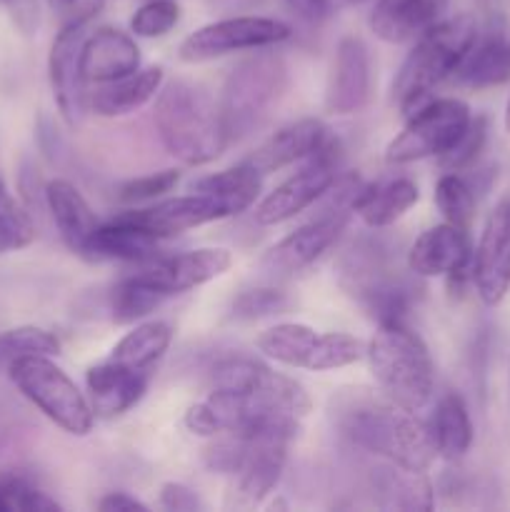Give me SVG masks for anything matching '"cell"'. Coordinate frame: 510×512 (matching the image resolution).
Segmentation results:
<instances>
[{"instance_id": "obj_24", "label": "cell", "mask_w": 510, "mask_h": 512, "mask_svg": "<svg viewBox=\"0 0 510 512\" xmlns=\"http://www.w3.org/2000/svg\"><path fill=\"white\" fill-rule=\"evenodd\" d=\"M45 205H48L50 218L58 228L60 240L68 245V250L85 258L90 238L100 223L95 220V213L90 210L83 193L68 180L55 178L45 185Z\"/></svg>"}, {"instance_id": "obj_27", "label": "cell", "mask_w": 510, "mask_h": 512, "mask_svg": "<svg viewBox=\"0 0 510 512\" xmlns=\"http://www.w3.org/2000/svg\"><path fill=\"white\" fill-rule=\"evenodd\" d=\"M465 88H495L510 80V40L503 33H488L475 38L465 58L450 75Z\"/></svg>"}, {"instance_id": "obj_48", "label": "cell", "mask_w": 510, "mask_h": 512, "mask_svg": "<svg viewBox=\"0 0 510 512\" xmlns=\"http://www.w3.org/2000/svg\"><path fill=\"white\" fill-rule=\"evenodd\" d=\"M5 198V185H3V180H0V200Z\"/></svg>"}, {"instance_id": "obj_12", "label": "cell", "mask_w": 510, "mask_h": 512, "mask_svg": "<svg viewBox=\"0 0 510 512\" xmlns=\"http://www.w3.org/2000/svg\"><path fill=\"white\" fill-rule=\"evenodd\" d=\"M338 143L333 138L325 140L308 158V163L278 185L273 193L265 195L255 208V223L278 225L295 218L310 205L318 203L325 190L338 178Z\"/></svg>"}, {"instance_id": "obj_7", "label": "cell", "mask_w": 510, "mask_h": 512, "mask_svg": "<svg viewBox=\"0 0 510 512\" xmlns=\"http://www.w3.org/2000/svg\"><path fill=\"white\" fill-rule=\"evenodd\" d=\"M378 245L358 248L345 258L343 285L380 323H405L410 305L418 298V285L410 283L398 265L393 268Z\"/></svg>"}, {"instance_id": "obj_31", "label": "cell", "mask_w": 510, "mask_h": 512, "mask_svg": "<svg viewBox=\"0 0 510 512\" xmlns=\"http://www.w3.org/2000/svg\"><path fill=\"white\" fill-rule=\"evenodd\" d=\"M375 493L383 495L380 505L395 510H430L433 508V485L425 473H413L400 465L388 463L375 473Z\"/></svg>"}, {"instance_id": "obj_10", "label": "cell", "mask_w": 510, "mask_h": 512, "mask_svg": "<svg viewBox=\"0 0 510 512\" xmlns=\"http://www.w3.org/2000/svg\"><path fill=\"white\" fill-rule=\"evenodd\" d=\"M100 5H85L83 13L73 15L68 23L60 28L55 35L53 45H50L48 55V78L50 88H53L55 105H58L60 115L65 123L78 125L83 120L85 110H88V88H85L83 78V43L88 38V23L93 20L95 10Z\"/></svg>"}, {"instance_id": "obj_29", "label": "cell", "mask_w": 510, "mask_h": 512, "mask_svg": "<svg viewBox=\"0 0 510 512\" xmlns=\"http://www.w3.org/2000/svg\"><path fill=\"white\" fill-rule=\"evenodd\" d=\"M428 428L438 455L450 463L465 458V453L473 445V420H470L468 408L458 393H445L438 400L433 418L428 420Z\"/></svg>"}, {"instance_id": "obj_14", "label": "cell", "mask_w": 510, "mask_h": 512, "mask_svg": "<svg viewBox=\"0 0 510 512\" xmlns=\"http://www.w3.org/2000/svg\"><path fill=\"white\" fill-rule=\"evenodd\" d=\"M348 210H320L318 218L300 225L293 233L285 235L280 243H275L260 260L258 270L270 280H283L300 270L310 268L348 225Z\"/></svg>"}, {"instance_id": "obj_38", "label": "cell", "mask_w": 510, "mask_h": 512, "mask_svg": "<svg viewBox=\"0 0 510 512\" xmlns=\"http://www.w3.org/2000/svg\"><path fill=\"white\" fill-rule=\"evenodd\" d=\"M180 173L175 168L160 170V173L143 175V178H133L128 183L120 185L118 198L123 203H145V200L160 198L163 193H170V190L178 185Z\"/></svg>"}, {"instance_id": "obj_40", "label": "cell", "mask_w": 510, "mask_h": 512, "mask_svg": "<svg viewBox=\"0 0 510 512\" xmlns=\"http://www.w3.org/2000/svg\"><path fill=\"white\" fill-rule=\"evenodd\" d=\"M283 308H285V295L275 288L248 290V293H243L233 303L235 315H238V318H245V320L265 318V315L280 313Z\"/></svg>"}, {"instance_id": "obj_11", "label": "cell", "mask_w": 510, "mask_h": 512, "mask_svg": "<svg viewBox=\"0 0 510 512\" xmlns=\"http://www.w3.org/2000/svg\"><path fill=\"white\" fill-rule=\"evenodd\" d=\"M288 38L290 25L283 20L243 15V18H228L203 25L195 33H190L180 43L178 58L183 63H205V60L238 53V50L270 48V45H278Z\"/></svg>"}, {"instance_id": "obj_4", "label": "cell", "mask_w": 510, "mask_h": 512, "mask_svg": "<svg viewBox=\"0 0 510 512\" xmlns=\"http://www.w3.org/2000/svg\"><path fill=\"white\" fill-rule=\"evenodd\" d=\"M365 358L380 393L400 408L418 413L433 398V358L428 345L405 323H380Z\"/></svg>"}, {"instance_id": "obj_50", "label": "cell", "mask_w": 510, "mask_h": 512, "mask_svg": "<svg viewBox=\"0 0 510 512\" xmlns=\"http://www.w3.org/2000/svg\"><path fill=\"white\" fill-rule=\"evenodd\" d=\"M0 255H3V250H0Z\"/></svg>"}, {"instance_id": "obj_18", "label": "cell", "mask_w": 510, "mask_h": 512, "mask_svg": "<svg viewBox=\"0 0 510 512\" xmlns=\"http://www.w3.org/2000/svg\"><path fill=\"white\" fill-rule=\"evenodd\" d=\"M473 245L465 228L453 223L428 228L408 250V268L418 278L473 273Z\"/></svg>"}, {"instance_id": "obj_41", "label": "cell", "mask_w": 510, "mask_h": 512, "mask_svg": "<svg viewBox=\"0 0 510 512\" xmlns=\"http://www.w3.org/2000/svg\"><path fill=\"white\" fill-rule=\"evenodd\" d=\"M8 13L10 23L18 28L20 35L33 38L40 28V0H0Z\"/></svg>"}, {"instance_id": "obj_23", "label": "cell", "mask_w": 510, "mask_h": 512, "mask_svg": "<svg viewBox=\"0 0 510 512\" xmlns=\"http://www.w3.org/2000/svg\"><path fill=\"white\" fill-rule=\"evenodd\" d=\"M80 65H83V78L88 85L110 83L140 68V50L123 30L98 28L85 38Z\"/></svg>"}, {"instance_id": "obj_44", "label": "cell", "mask_w": 510, "mask_h": 512, "mask_svg": "<svg viewBox=\"0 0 510 512\" xmlns=\"http://www.w3.org/2000/svg\"><path fill=\"white\" fill-rule=\"evenodd\" d=\"M98 510L103 512H133V510H148V505L135 500L128 493H108L98 503Z\"/></svg>"}, {"instance_id": "obj_46", "label": "cell", "mask_w": 510, "mask_h": 512, "mask_svg": "<svg viewBox=\"0 0 510 512\" xmlns=\"http://www.w3.org/2000/svg\"><path fill=\"white\" fill-rule=\"evenodd\" d=\"M0 512H10V508H8V500H5L3 490H0Z\"/></svg>"}, {"instance_id": "obj_25", "label": "cell", "mask_w": 510, "mask_h": 512, "mask_svg": "<svg viewBox=\"0 0 510 512\" xmlns=\"http://www.w3.org/2000/svg\"><path fill=\"white\" fill-rule=\"evenodd\" d=\"M163 80L165 73L160 65L145 70L138 68L135 73L125 75V78L95 85L93 93H88V108L93 113L103 115V118L128 115L133 110L143 108L148 100H153L158 90L163 88Z\"/></svg>"}, {"instance_id": "obj_3", "label": "cell", "mask_w": 510, "mask_h": 512, "mask_svg": "<svg viewBox=\"0 0 510 512\" xmlns=\"http://www.w3.org/2000/svg\"><path fill=\"white\" fill-rule=\"evenodd\" d=\"M475 38H478V23L473 15L463 13L443 18L415 40V48L403 60L393 80V98L398 100V108L403 110L405 118L433 100L435 85L455 73Z\"/></svg>"}, {"instance_id": "obj_36", "label": "cell", "mask_w": 510, "mask_h": 512, "mask_svg": "<svg viewBox=\"0 0 510 512\" xmlns=\"http://www.w3.org/2000/svg\"><path fill=\"white\" fill-rule=\"evenodd\" d=\"M0 490H3L5 500H8L10 510L20 512H58L60 505L50 498L48 493L38 488L30 478L25 475H5L0 480Z\"/></svg>"}, {"instance_id": "obj_6", "label": "cell", "mask_w": 510, "mask_h": 512, "mask_svg": "<svg viewBox=\"0 0 510 512\" xmlns=\"http://www.w3.org/2000/svg\"><path fill=\"white\" fill-rule=\"evenodd\" d=\"M8 375L15 388L60 430L78 438L93 430L95 413L90 400L48 355H25L13 360L8 365Z\"/></svg>"}, {"instance_id": "obj_35", "label": "cell", "mask_w": 510, "mask_h": 512, "mask_svg": "<svg viewBox=\"0 0 510 512\" xmlns=\"http://www.w3.org/2000/svg\"><path fill=\"white\" fill-rule=\"evenodd\" d=\"M435 205L443 213L445 223H453L458 228L468 230L475 218L478 200H475V193L468 185V180H463L455 173H448L435 185Z\"/></svg>"}, {"instance_id": "obj_43", "label": "cell", "mask_w": 510, "mask_h": 512, "mask_svg": "<svg viewBox=\"0 0 510 512\" xmlns=\"http://www.w3.org/2000/svg\"><path fill=\"white\" fill-rule=\"evenodd\" d=\"M285 5L290 8V13L298 15L303 23L310 25H318L323 20H328L330 10H333L330 0H285Z\"/></svg>"}, {"instance_id": "obj_30", "label": "cell", "mask_w": 510, "mask_h": 512, "mask_svg": "<svg viewBox=\"0 0 510 512\" xmlns=\"http://www.w3.org/2000/svg\"><path fill=\"white\" fill-rule=\"evenodd\" d=\"M420 200L418 185L408 178H395L388 183L368 185L355 213H360L368 228H388L403 218Z\"/></svg>"}, {"instance_id": "obj_2", "label": "cell", "mask_w": 510, "mask_h": 512, "mask_svg": "<svg viewBox=\"0 0 510 512\" xmlns=\"http://www.w3.org/2000/svg\"><path fill=\"white\" fill-rule=\"evenodd\" d=\"M153 123L165 150L185 165L210 163L230 143L220 103L193 80L175 78L158 90Z\"/></svg>"}, {"instance_id": "obj_42", "label": "cell", "mask_w": 510, "mask_h": 512, "mask_svg": "<svg viewBox=\"0 0 510 512\" xmlns=\"http://www.w3.org/2000/svg\"><path fill=\"white\" fill-rule=\"evenodd\" d=\"M160 505H163L165 510L173 512H195L203 508L198 495L180 483H165L163 488H160Z\"/></svg>"}, {"instance_id": "obj_1", "label": "cell", "mask_w": 510, "mask_h": 512, "mask_svg": "<svg viewBox=\"0 0 510 512\" xmlns=\"http://www.w3.org/2000/svg\"><path fill=\"white\" fill-rule=\"evenodd\" d=\"M333 420L343 438L355 448L400 465L413 473H425L438 458L428 423L415 418L413 410L395 405L393 400L350 390L333 400Z\"/></svg>"}, {"instance_id": "obj_13", "label": "cell", "mask_w": 510, "mask_h": 512, "mask_svg": "<svg viewBox=\"0 0 510 512\" xmlns=\"http://www.w3.org/2000/svg\"><path fill=\"white\" fill-rule=\"evenodd\" d=\"M240 438H243V455L238 468L230 473L228 505L250 508L263 503L265 495L273 493L275 485L280 483L293 438L280 433H255Z\"/></svg>"}, {"instance_id": "obj_15", "label": "cell", "mask_w": 510, "mask_h": 512, "mask_svg": "<svg viewBox=\"0 0 510 512\" xmlns=\"http://www.w3.org/2000/svg\"><path fill=\"white\" fill-rule=\"evenodd\" d=\"M473 283L480 300L490 308L510 293V198L500 200L485 220L473 253Z\"/></svg>"}, {"instance_id": "obj_9", "label": "cell", "mask_w": 510, "mask_h": 512, "mask_svg": "<svg viewBox=\"0 0 510 512\" xmlns=\"http://www.w3.org/2000/svg\"><path fill=\"white\" fill-rule=\"evenodd\" d=\"M470 108L458 98H433L408 115L405 128L385 148V163L408 165L425 158H443L468 130Z\"/></svg>"}, {"instance_id": "obj_34", "label": "cell", "mask_w": 510, "mask_h": 512, "mask_svg": "<svg viewBox=\"0 0 510 512\" xmlns=\"http://www.w3.org/2000/svg\"><path fill=\"white\" fill-rule=\"evenodd\" d=\"M60 353V340L50 330L38 328V325H20V328L0 333V365L8 368L13 360L25 358V355H53Z\"/></svg>"}, {"instance_id": "obj_45", "label": "cell", "mask_w": 510, "mask_h": 512, "mask_svg": "<svg viewBox=\"0 0 510 512\" xmlns=\"http://www.w3.org/2000/svg\"><path fill=\"white\" fill-rule=\"evenodd\" d=\"M45 3H48L50 8L55 10V13H65V10L73 8V5L78 3V0H45Z\"/></svg>"}, {"instance_id": "obj_17", "label": "cell", "mask_w": 510, "mask_h": 512, "mask_svg": "<svg viewBox=\"0 0 510 512\" xmlns=\"http://www.w3.org/2000/svg\"><path fill=\"white\" fill-rule=\"evenodd\" d=\"M370 55L360 38L348 35L335 50L333 70H330L328 90H325V110L330 115H353L365 108L370 100Z\"/></svg>"}, {"instance_id": "obj_49", "label": "cell", "mask_w": 510, "mask_h": 512, "mask_svg": "<svg viewBox=\"0 0 510 512\" xmlns=\"http://www.w3.org/2000/svg\"><path fill=\"white\" fill-rule=\"evenodd\" d=\"M345 3H353V5H360V3H368V0H345Z\"/></svg>"}, {"instance_id": "obj_16", "label": "cell", "mask_w": 510, "mask_h": 512, "mask_svg": "<svg viewBox=\"0 0 510 512\" xmlns=\"http://www.w3.org/2000/svg\"><path fill=\"white\" fill-rule=\"evenodd\" d=\"M233 265V255L225 248H198L188 253L165 255V258H153L140 270V278L153 283L155 288L163 290L165 295H178L185 290H193L198 285L210 283L228 273Z\"/></svg>"}, {"instance_id": "obj_5", "label": "cell", "mask_w": 510, "mask_h": 512, "mask_svg": "<svg viewBox=\"0 0 510 512\" xmlns=\"http://www.w3.org/2000/svg\"><path fill=\"white\" fill-rule=\"evenodd\" d=\"M288 90V65L275 53H258L230 70L220 93L228 140H243L260 128Z\"/></svg>"}, {"instance_id": "obj_21", "label": "cell", "mask_w": 510, "mask_h": 512, "mask_svg": "<svg viewBox=\"0 0 510 512\" xmlns=\"http://www.w3.org/2000/svg\"><path fill=\"white\" fill-rule=\"evenodd\" d=\"M328 138V128L318 118H300L275 130L245 163L253 165L260 175L278 173L298 160H308Z\"/></svg>"}, {"instance_id": "obj_37", "label": "cell", "mask_w": 510, "mask_h": 512, "mask_svg": "<svg viewBox=\"0 0 510 512\" xmlns=\"http://www.w3.org/2000/svg\"><path fill=\"white\" fill-rule=\"evenodd\" d=\"M180 20V5L175 0H148L135 10L130 28L140 38H160L170 33Z\"/></svg>"}, {"instance_id": "obj_8", "label": "cell", "mask_w": 510, "mask_h": 512, "mask_svg": "<svg viewBox=\"0 0 510 512\" xmlns=\"http://www.w3.org/2000/svg\"><path fill=\"white\" fill-rule=\"evenodd\" d=\"M255 345H258L260 353L268 355L275 363H283L288 368L313 370V373L348 368L365 355L363 343L353 335L318 333V330L300 323L273 325L258 335Z\"/></svg>"}, {"instance_id": "obj_33", "label": "cell", "mask_w": 510, "mask_h": 512, "mask_svg": "<svg viewBox=\"0 0 510 512\" xmlns=\"http://www.w3.org/2000/svg\"><path fill=\"white\" fill-rule=\"evenodd\" d=\"M165 298L168 295L163 290H158L153 283H148V280L135 273L120 280L113 288V293H110V313H113L115 323L128 325L153 313Z\"/></svg>"}, {"instance_id": "obj_47", "label": "cell", "mask_w": 510, "mask_h": 512, "mask_svg": "<svg viewBox=\"0 0 510 512\" xmlns=\"http://www.w3.org/2000/svg\"><path fill=\"white\" fill-rule=\"evenodd\" d=\"M505 128H508L510 133V98H508V108H505Z\"/></svg>"}, {"instance_id": "obj_39", "label": "cell", "mask_w": 510, "mask_h": 512, "mask_svg": "<svg viewBox=\"0 0 510 512\" xmlns=\"http://www.w3.org/2000/svg\"><path fill=\"white\" fill-rule=\"evenodd\" d=\"M485 138H488V123H485V118L470 120L465 135L458 140V145H455L450 153H445L443 158H440V165H443L445 170H450V173L465 168V165H470L478 158L480 150H483L485 145Z\"/></svg>"}, {"instance_id": "obj_19", "label": "cell", "mask_w": 510, "mask_h": 512, "mask_svg": "<svg viewBox=\"0 0 510 512\" xmlns=\"http://www.w3.org/2000/svg\"><path fill=\"white\" fill-rule=\"evenodd\" d=\"M120 218L163 240L170 238V235L185 233V230L200 228L205 223H213V220H223L228 215L208 195L190 193L180 195V198L160 200V203L150 205V208L128 210V213H120Z\"/></svg>"}, {"instance_id": "obj_20", "label": "cell", "mask_w": 510, "mask_h": 512, "mask_svg": "<svg viewBox=\"0 0 510 512\" xmlns=\"http://www.w3.org/2000/svg\"><path fill=\"white\" fill-rule=\"evenodd\" d=\"M90 408L100 418H118L140 403L148 390V373L120 365L115 360L93 365L85 375Z\"/></svg>"}, {"instance_id": "obj_32", "label": "cell", "mask_w": 510, "mask_h": 512, "mask_svg": "<svg viewBox=\"0 0 510 512\" xmlns=\"http://www.w3.org/2000/svg\"><path fill=\"white\" fill-rule=\"evenodd\" d=\"M173 340V328L163 320H148L140 323L120 340L110 353V360L120 365H128L133 370H145L148 373L170 348Z\"/></svg>"}, {"instance_id": "obj_22", "label": "cell", "mask_w": 510, "mask_h": 512, "mask_svg": "<svg viewBox=\"0 0 510 512\" xmlns=\"http://www.w3.org/2000/svg\"><path fill=\"white\" fill-rule=\"evenodd\" d=\"M450 0H378L368 25L385 43H410L440 23Z\"/></svg>"}, {"instance_id": "obj_28", "label": "cell", "mask_w": 510, "mask_h": 512, "mask_svg": "<svg viewBox=\"0 0 510 512\" xmlns=\"http://www.w3.org/2000/svg\"><path fill=\"white\" fill-rule=\"evenodd\" d=\"M260 188H263V175L243 160L235 168L220 170V173L195 180L190 190L213 198L230 218V215H240L253 208L255 200L260 198Z\"/></svg>"}, {"instance_id": "obj_26", "label": "cell", "mask_w": 510, "mask_h": 512, "mask_svg": "<svg viewBox=\"0 0 510 512\" xmlns=\"http://www.w3.org/2000/svg\"><path fill=\"white\" fill-rule=\"evenodd\" d=\"M160 238L145 233L138 225L128 223L120 215L98 225L90 238L85 258L90 260H123V263H148L158 258Z\"/></svg>"}]
</instances>
